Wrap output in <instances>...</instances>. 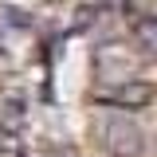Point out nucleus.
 <instances>
[{"mask_svg":"<svg viewBox=\"0 0 157 157\" xmlns=\"http://www.w3.org/2000/svg\"><path fill=\"white\" fill-rule=\"evenodd\" d=\"M94 141L106 157H141L145 153V130L130 114L102 110L94 118Z\"/></svg>","mask_w":157,"mask_h":157,"instance_id":"obj_1","label":"nucleus"},{"mask_svg":"<svg viewBox=\"0 0 157 157\" xmlns=\"http://www.w3.org/2000/svg\"><path fill=\"white\" fill-rule=\"evenodd\" d=\"M94 71H98L102 82H134L137 63H134V55H126L118 43H106V47L94 55Z\"/></svg>","mask_w":157,"mask_h":157,"instance_id":"obj_2","label":"nucleus"},{"mask_svg":"<svg viewBox=\"0 0 157 157\" xmlns=\"http://www.w3.org/2000/svg\"><path fill=\"white\" fill-rule=\"evenodd\" d=\"M153 98V86L149 82H122V90H114V94H106V102H114V106H126V110H134V106H145Z\"/></svg>","mask_w":157,"mask_h":157,"instance_id":"obj_3","label":"nucleus"},{"mask_svg":"<svg viewBox=\"0 0 157 157\" xmlns=\"http://www.w3.org/2000/svg\"><path fill=\"white\" fill-rule=\"evenodd\" d=\"M134 43L141 47V55L157 63V16H141L134 24Z\"/></svg>","mask_w":157,"mask_h":157,"instance_id":"obj_4","label":"nucleus"}]
</instances>
